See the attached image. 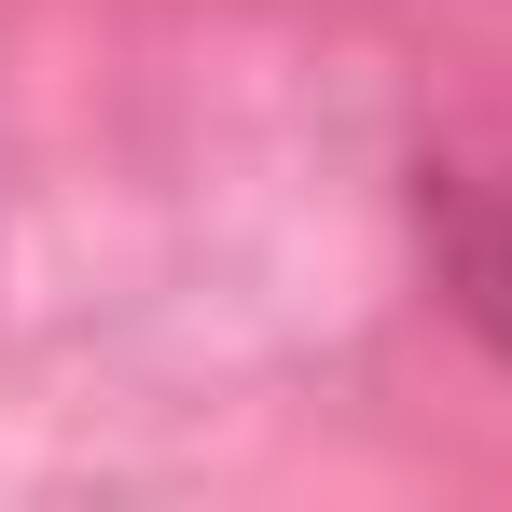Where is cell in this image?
<instances>
[{
	"label": "cell",
	"instance_id": "cell-1",
	"mask_svg": "<svg viewBox=\"0 0 512 512\" xmlns=\"http://www.w3.org/2000/svg\"><path fill=\"white\" fill-rule=\"evenodd\" d=\"M443 291L471 333L512 346V194H443Z\"/></svg>",
	"mask_w": 512,
	"mask_h": 512
}]
</instances>
